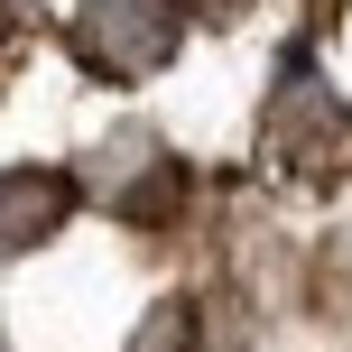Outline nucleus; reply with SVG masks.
Here are the masks:
<instances>
[{
  "label": "nucleus",
  "mask_w": 352,
  "mask_h": 352,
  "mask_svg": "<svg viewBox=\"0 0 352 352\" xmlns=\"http://www.w3.org/2000/svg\"><path fill=\"white\" fill-rule=\"evenodd\" d=\"M74 47L102 74H148V65H167L176 19H167V0H93L84 28H74Z\"/></svg>",
  "instance_id": "f257e3e1"
},
{
  "label": "nucleus",
  "mask_w": 352,
  "mask_h": 352,
  "mask_svg": "<svg viewBox=\"0 0 352 352\" xmlns=\"http://www.w3.org/2000/svg\"><path fill=\"white\" fill-rule=\"evenodd\" d=\"M56 223H65V176H37V167L0 176V250H28V241H47Z\"/></svg>",
  "instance_id": "f03ea898"
}]
</instances>
